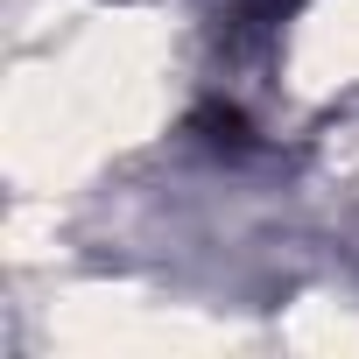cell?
<instances>
[{
  "instance_id": "6da1fadb",
  "label": "cell",
  "mask_w": 359,
  "mask_h": 359,
  "mask_svg": "<svg viewBox=\"0 0 359 359\" xmlns=\"http://www.w3.org/2000/svg\"><path fill=\"white\" fill-rule=\"evenodd\" d=\"M198 127H205L212 148H233V155L247 148V113H240V106H219V99H212V106L198 113Z\"/></svg>"
},
{
  "instance_id": "7a4b0ae2",
  "label": "cell",
  "mask_w": 359,
  "mask_h": 359,
  "mask_svg": "<svg viewBox=\"0 0 359 359\" xmlns=\"http://www.w3.org/2000/svg\"><path fill=\"white\" fill-rule=\"evenodd\" d=\"M296 8H303V0H240V8H233V29H240V36H268V29H282Z\"/></svg>"
}]
</instances>
